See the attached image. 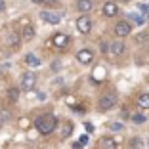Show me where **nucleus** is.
Returning <instances> with one entry per match:
<instances>
[{
    "label": "nucleus",
    "mask_w": 149,
    "mask_h": 149,
    "mask_svg": "<svg viewBox=\"0 0 149 149\" xmlns=\"http://www.w3.org/2000/svg\"><path fill=\"white\" fill-rule=\"evenodd\" d=\"M138 107L140 109H149V94H140L138 96Z\"/></svg>",
    "instance_id": "f8f14e48"
},
{
    "label": "nucleus",
    "mask_w": 149,
    "mask_h": 149,
    "mask_svg": "<svg viewBox=\"0 0 149 149\" xmlns=\"http://www.w3.org/2000/svg\"><path fill=\"white\" fill-rule=\"evenodd\" d=\"M115 103H117L115 94H105V96H101V100H100V109L101 111H107V109H111Z\"/></svg>",
    "instance_id": "423d86ee"
},
{
    "label": "nucleus",
    "mask_w": 149,
    "mask_h": 149,
    "mask_svg": "<svg viewBox=\"0 0 149 149\" xmlns=\"http://www.w3.org/2000/svg\"><path fill=\"white\" fill-rule=\"evenodd\" d=\"M120 2H130V0H120Z\"/></svg>",
    "instance_id": "c756f323"
},
{
    "label": "nucleus",
    "mask_w": 149,
    "mask_h": 149,
    "mask_svg": "<svg viewBox=\"0 0 149 149\" xmlns=\"http://www.w3.org/2000/svg\"><path fill=\"white\" fill-rule=\"evenodd\" d=\"M117 13H118V6L115 2H105L103 4V15L105 17H115Z\"/></svg>",
    "instance_id": "1a4fd4ad"
},
{
    "label": "nucleus",
    "mask_w": 149,
    "mask_h": 149,
    "mask_svg": "<svg viewBox=\"0 0 149 149\" xmlns=\"http://www.w3.org/2000/svg\"><path fill=\"white\" fill-rule=\"evenodd\" d=\"M69 134H71V124H67V128L63 130V138H65V136H69Z\"/></svg>",
    "instance_id": "4be33fe9"
},
{
    "label": "nucleus",
    "mask_w": 149,
    "mask_h": 149,
    "mask_svg": "<svg viewBox=\"0 0 149 149\" xmlns=\"http://www.w3.org/2000/svg\"><path fill=\"white\" fill-rule=\"evenodd\" d=\"M40 19H44L46 23H52V25H57L61 21V15L54 12H40Z\"/></svg>",
    "instance_id": "0eeeda50"
},
{
    "label": "nucleus",
    "mask_w": 149,
    "mask_h": 149,
    "mask_svg": "<svg viewBox=\"0 0 149 149\" xmlns=\"http://www.w3.org/2000/svg\"><path fill=\"white\" fill-rule=\"evenodd\" d=\"M31 2H35V4H44V0H31Z\"/></svg>",
    "instance_id": "c85d7f7f"
},
{
    "label": "nucleus",
    "mask_w": 149,
    "mask_h": 149,
    "mask_svg": "<svg viewBox=\"0 0 149 149\" xmlns=\"http://www.w3.org/2000/svg\"><path fill=\"white\" fill-rule=\"evenodd\" d=\"M17 94H19L17 88H12V90H10V97H12V100H17Z\"/></svg>",
    "instance_id": "aec40b11"
},
{
    "label": "nucleus",
    "mask_w": 149,
    "mask_h": 149,
    "mask_svg": "<svg viewBox=\"0 0 149 149\" xmlns=\"http://www.w3.org/2000/svg\"><path fill=\"white\" fill-rule=\"evenodd\" d=\"M8 118H10L8 113H0V120H8Z\"/></svg>",
    "instance_id": "b1692460"
},
{
    "label": "nucleus",
    "mask_w": 149,
    "mask_h": 149,
    "mask_svg": "<svg viewBox=\"0 0 149 149\" xmlns=\"http://www.w3.org/2000/svg\"><path fill=\"white\" fill-rule=\"evenodd\" d=\"M132 120H134L136 124H141V123H145V117H143V115H134Z\"/></svg>",
    "instance_id": "a211bd4d"
},
{
    "label": "nucleus",
    "mask_w": 149,
    "mask_h": 149,
    "mask_svg": "<svg viewBox=\"0 0 149 149\" xmlns=\"http://www.w3.org/2000/svg\"><path fill=\"white\" fill-rule=\"evenodd\" d=\"M52 44H54V46H57V48H65L67 44H69V36H67L65 33H57V35H54Z\"/></svg>",
    "instance_id": "6e6552de"
},
{
    "label": "nucleus",
    "mask_w": 149,
    "mask_h": 149,
    "mask_svg": "<svg viewBox=\"0 0 149 149\" xmlns=\"http://www.w3.org/2000/svg\"><path fill=\"white\" fill-rule=\"evenodd\" d=\"M109 50L115 56H120V54H124V42L123 40H113V42L109 44Z\"/></svg>",
    "instance_id": "9d476101"
},
{
    "label": "nucleus",
    "mask_w": 149,
    "mask_h": 149,
    "mask_svg": "<svg viewBox=\"0 0 149 149\" xmlns=\"http://www.w3.org/2000/svg\"><path fill=\"white\" fill-rule=\"evenodd\" d=\"M84 126H86V132H94V126H92V124H90V123H86V124H84Z\"/></svg>",
    "instance_id": "393cba45"
},
{
    "label": "nucleus",
    "mask_w": 149,
    "mask_h": 149,
    "mask_svg": "<svg viewBox=\"0 0 149 149\" xmlns=\"http://www.w3.org/2000/svg\"><path fill=\"white\" fill-rule=\"evenodd\" d=\"M36 84V74L31 73V71H27V73L21 74V82H19V86H21V90H25V92H29V90H33Z\"/></svg>",
    "instance_id": "f03ea898"
},
{
    "label": "nucleus",
    "mask_w": 149,
    "mask_h": 149,
    "mask_svg": "<svg viewBox=\"0 0 149 149\" xmlns=\"http://www.w3.org/2000/svg\"><path fill=\"white\" fill-rule=\"evenodd\" d=\"M77 29H79L82 35H88V33L92 31V19L88 17V15H80L77 19Z\"/></svg>",
    "instance_id": "7ed1b4c3"
},
{
    "label": "nucleus",
    "mask_w": 149,
    "mask_h": 149,
    "mask_svg": "<svg viewBox=\"0 0 149 149\" xmlns=\"http://www.w3.org/2000/svg\"><path fill=\"white\" fill-rule=\"evenodd\" d=\"M35 126H36V130H38L40 134H44V136H46V134H52V132L56 130L57 118H56V115H50V113L40 115V117H36Z\"/></svg>",
    "instance_id": "f257e3e1"
},
{
    "label": "nucleus",
    "mask_w": 149,
    "mask_h": 149,
    "mask_svg": "<svg viewBox=\"0 0 149 149\" xmlns=\"http://www.w3.org/2000/svg\"><path fill=\"white\" fill-rule=\"evenodd\" d=\"M82 147H84V145L80 143V141H79V143H73V149H82Z\"/></svg>",
    "instance_id": "a878e982"
},
{
    "label": "nucleus",
    "mask_w": 149,
    "mask_h": 149,
    "mask_svg": "<svg viewBox=\"0 0 149 149\" xmlns=\"http://www.w3.org/2000/svg\"><path fill=\"white\" fill-rule=\"evenodd\" d=\"M132 33V27L128 21H118L117 25H115V35L120 36V38H124V36H128Z\"/></svg>",
    "instance_id": "20e7f679"
},
{
    "label": "nucleus",
    "mask_w": 149,
    "mask_h": 149,
    "mask_svg": "<svg viewBox=\"0 0 149 149\" xmlns=\"http://www.w3.org/2000/svg\"><path fill=\"white\" fill-rule=\"evenodd\" d=\"M33 36H35V29L31 25H27L23 29V40H33Z\"/></svg>",
    "instance_id": "2eb2a0df"
},
{
    "label": "nucleus",
    "mask_w": 149,
    "mask_h": 149,
    "mask_svg": "<svg viewBox=\"0 0 149 149\" xmlns=\"http://www.w3.org/2000/svg\"><path fill=\"white\" fill-rule=\"evenodd\" d=\"M44 2H46V4H56L57 0H44Z\"/></svg>",
    "instance_id": "cd10ccee"
},
{
    "label": "nucleus",
    "mask_w": 149,
    "mask_h": 149,
    "mask_svg": "<svg viewBox=\"0 0 149 149\" xmlns=\"http://www.w3.org/2000/svg\"><path fill=\"white\" fill-rule=\"evenodd\" d=\"M128 17H130V19H134V21H136L138 25H143V23H145V17H143V15H138V13H130Z\"/></svg>",
    "instance_id": "dca6fc26"
},
{
    "label": "nucleus",
    "mask_w": 149,
    "mask_h": 149,
    "mask_svg": "<svg viewBox=\"0 0 149 149\" xmlns=\"http://www.w3.org/2000/svg\"><path fill=\"white\" fill-rule=\"evenodd\" d=\"M77 59H79L82 65H88V63L94 61V52H92V50H88V48L79 50V52H77Z\"/></svg>",
    "instance_id": "39448f33"
},
{
    "label": "nucleus",
    "mask_w": 149,
    "mask_h": 149,
    "mask_svg": "<svg viewBox=\"0 0 149 149\" xmlns=\"http://www.w3.org/2000/svg\"><path fill=\"white\" fill-rule=\"evenodd\" d=\"M79 141H80L82 145H86V143H88V136H80V140H79Z\"/></svg>",
    "instance_id": "5701e85b"
},
{
    "label": "nucleus",
    "mask_w": 149,
    "mask_h": 149,
    "mask_svg": "<svg viewBox=\"0 0 149 149\" xmlns=\"http://www.w3.org/2000/svg\"><path fill=\"white\" fill-rule=\"evenodd\" d=\"M109 128H111L113 132H118V130H123V124H120V123H111Z\"/></svg>",
    "instance_id": "6ab92c4d"
},
{
    "label": "nucleus",
    "mask_w": 149,
    "mask_h": 149,
    "mask_svg": "<svg viewBox=\"0 0 149 149\" xmlns=\"http://www.w3.org/2000/svg\"><path fill=\"white\" fill-rule=\"evenodd\" d=\"M4 8H6V4H4V0H0V12H4Z\"/></svg>",
    "instance_id": "bb28decb"
},
{
    "label": "nucleus",
    "mask_w": 149,
    "mask_h": 149,
    "mask_svg": "<svg viewBox=\"0 0 149 149\" xmlns=\"http://www.w3.org/2000/svg\"><path fill=\"white\" fill-rule=\"evenodd\" d=\"M138 8H140V12H147V15H149V8H147V6H145V4H140V6H138Z\"/></svg>",
    "instance_id": "412c9836"
},
{
    "label": "nucleus",
    "mask_w": 149,
    "mask_h": 149,
    "mask_svg": "<svg viewBox=\"0 0 149 149\" xmlns=\"http://www.w3.org/2000/svg\"><path fill=\"white\" fill-rule=\"evenodd\" d=\"M101 145H103V149H117V141H115L113 138H103V140H101Z\"/></svg>",
    "instance_id": "4468645a"
},
{
    "label": "nucleus",
    "mask_w": 149,
    "mask_h": 149,
    "mask_svg": "<svg viewBox=\"0 0 149 149\" xmlns=\"http://www.w3.org/2000/svg\"><path fill=\"white\" fill-rule=\"evenodd\" d=\"M130 147H132V149H140V147H141V140H140V138H132Z\"/></svg>",
    "instance_id": "f3484780"
},
{
    "label": "nucleus",
    "mask_w": 149,
    "mask_h": 149,
    "mask_svg": "<svg viewBox=\"0 0 149 149\" xmlns=\"http://www.w3.org/2000/svg\"><path fill=\"white\" fill-rule=\"evenodd\" d=\"M77 8H79V12L88 13L94 8V4H92V0H77Z\"/></svg>",
    "instance_id": "9b49d317"
},
{
    "label": "nucleus",
    "mask_w": 149,
    "mask_h": 149,
    "mask_svg": "<svg viewBox=\"0 0 149 149\" xmlns=\"http://www.w3.org/2000/svg\"><path fill=\"white\" fill-rule=\"evenodd\" d=\"M25 63L29 67H38L40 65V59L36 56H33V54H27V56H25Z\"/></svg>",
    "instance_id": "ddd939ff"
}]
</instances>
